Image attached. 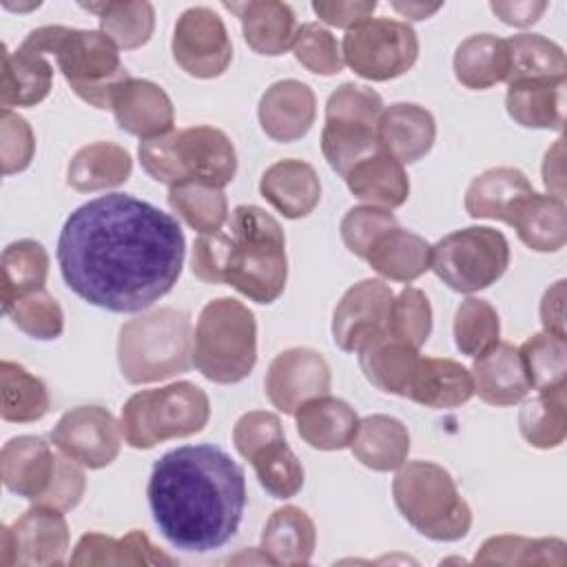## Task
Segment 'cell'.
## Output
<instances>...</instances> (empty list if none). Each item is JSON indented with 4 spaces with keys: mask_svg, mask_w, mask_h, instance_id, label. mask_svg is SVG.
Wrapping results in <instances>:
<instances>
[{
    "mask_svg": "<svg viewBox=\"0 0 567 567\" xmlns=\"http://www.w3.org/2000/svg\"><path fill=\"white\" fill-rule=\"evenodd\" d=\"M277 439H286V436H284L279 416L272 412H264V410L246 412L237 419V423L233 427L235 450L246 461H250L255 452H259L261 447H266L268 443H272Z\"/></svg>",
    "mask_w": 567,
    "mask_h": 567,
    "instance_id": "obj_54",
    "label": "cell"
},
{
    "mask_svg": "<svg viewBox=\"0 0 567 567\" xmlns=\"http://www.w3.org/2000/svg\"><path fill=\"white\" fill-rule=\"evenodd\" d=\"M392 7H394L401 16L410 18V20H423V18L432 16L434 11H439L443 4H441V2H436V4H423V2H408V4H403V2H394Z\"/></svg>",
    "mask_w": 567,
    "mask_h": 567,
    "instance_id": "obj_60",
    "label": "cell"
},
{
    "mask_svg": "<svg viewBox=\"0 0 567 567\" xmlns=\"http://www.w3.org/2000/svg\"><path fill=\"white\" fill-rule=\"evenodd\" d=\"M82 7L97 16L100 31L117 49H140L153 35L155 9L151 2H97Z\"/></svg>",
    "mask_w": 567,
    "mask_h": 567,
    "instance_id": "obj_44",
    "label": "cell"
},
{
    "mask_svg": "<svg viewBox=\"0 0 567 567\" xmlns=\"http://www.w3.org/2000/svg\"><path fill=\"white\" fill-rule=\"evenodd\" d=\"M259 485L279 501L292 498L303 487V467L286 439H277L250 458Z\"/></svg>",
    "mask_w": 567,
    "mask_h": 567,
    "instance_id": "obj_47",
    "label": "cell"
},
{
    "mask_svg": "<svg viewBox=\"0 0 567 567\" xmlns=\"http://www.w3.org/2000/svg\"><path fill=\"white\" fill-rule=\"evenodd\" d=\"M122 436V425L106 408L78 405L60 416L51 443L82 467L102 470L117 458Z\"/></svg>",
    "mask_w": 567,
    "mask_h": 567,
    "instance_id": "obj_14",
    "label": "cell"
},
{
    "mask_svg": "<svg viewBox=\"0 0 567 567\" xmlns=\"http://www.w3.org/2000/svg\"><path fill=\"white\" fill-rule=\"evenodd\" d=\"M257 363V321L241 301H208L193 334V365L213 383L244 381Z\"/></svg>",
    "mask_w": 567,
    "mask_h": 567,
    "instance_id": "obj_7",
    "label": "cell"
},
{
    "mask_svg": "<svg viewBox=\"0 0 567 567\" xmlns=\"http://www.w3.org/2000/svg\"><path fill=\"white\" fill-rule=\"evenodd\" d=\"M567 545L560 538H527L498 534L487 538L474 556L476 565H558L567 563Z\"/></svg>",
    "mask_w": 567,
    "mask_h": 567,
    "instance_id": "obj_41",
    "label": "cell"
},
{
    "mask_svg": "<svg viewBox=\"0 0 567 567\" xmlns=\"http://www.w3.org/2000/svg\"><path fill=\"white\" fill-rule=\"evenodd\" d=\"M315 523L295 505L275 509L261 532V554L270 565H306L315 554Z\"/></svg>",
    "mask_w": 567,
    "mask_h": 567,
    "instance_id": "obj_32",
    "label": "cell"
},
{
    "mask_svg": "<svg viewBox=\"0 0 567 567\" xmlns=\"http://www.w3.org/2000/svg\"><path fill=\"white\" fill-rule=\"evenodd\" d=\"M292 53L299 64L317 75H334L343 69V55L337 38L317 22L297 27Z\"/></svg>",
    "mask_w": 567,
    "mask_h": 567,
    "instance_id": "obj_50",
    "label": "cell"
},
{
    "mask_svg": "<svg viewBox=\"0 0 567 567\" xmlns=\"http://www.w3.org/2000/svg\"><path fill=\"white\" fill-rule=\"evenodd\" d=\"M565 279L549 286L540 301V323L545 332L565 337Z\"/></svg>",
    "mask_w": 567,
    "mask_h": 567,
    "instance_id": "obj_58",
    "label": "cell"
},
{
    "mask_svg": "<svg viewBox=\"0 0 567 567\" xmlns=\"http://www.w3.org/2000/svg\"><path fill=\"white\" fill-rule=\"evenodd\" d=\"M168 206L199 235L217 233L228 221L224 190L204 182H182L171 186Z\"/></svg>",
    "mask_w": 567,
    "mask_h": 567,
    "instance_id": "obj_45",
    "label": "cell"
},
{
    "mask_svg": "<svg viewBox=\"0 0 567 567\" xmlns=\"http://www.w3.org/2000/svg\"><path fill=\"white\" fill-rule=\"evenodd\" d=\"M489 9L509 27H529L538 22L543 11L547 9V2L543 0H514V2H489Z\"/></svg>",
    "mask_w": 567,
    "mask_h": 567,
    "instance_id": "obj_57",
    "label": "cell"
},
{
    "mask_svg": "<svg viewBox=\"0 0 567 567\" xmlns=\"http://www.w3.org/2000/svg\"><path fill=\"white\" fill-rule=\"evenodd\" d=\"M84 489H86V476L82 465L60 452L55 454V472L40 505L69 512L82 501Z\"/></svg>",
    "mask_w": 567,
    "mask_h": 567,
    "instance_id": "obj_55",
    "label": "cell"
},
{
    "mask_svg": "<svg viewBox=\"0 0 567 567\" xmlns=\"http://www.w3.org/2000/svg\"><path fill=\"white\" fill-rule=\"evenodd\" d=\"M49 275V252L35 239H20L2 250V308L18 297L42 290Z\"/></svg>",
    "mask_w": 567,
    "mask_h": 567,
    "instance_id": "obj_42",
    "label": "cell"
},
{
    "mask_svg": "<svg viewBox=\"0 0 567 567\" xmlns=\"http://www.w3.org/2000/svg\"><path fill=\"white\" fill-rule=\"evenodd\" d=\"M0 470L9 492L40 503L55 472V452L40 436H13L2 445Z\"/></svg>",
    "mask_w": 567,
    "mask_h": 567,
    "instance_id": "obj_20",
    "label": "cell"
},
{
    "mask_svg": "<svg viewBox=\"0 0 567 567\" xmlns=\"http://www.w3.org/2000/svg\"><path fill=\"white\" fill-rule=\"evenodd\" d=\"M233 11L244 31L246 44L259 55H281L292 49L297 33V18L286 2L277 0H248V2H224Z\"/></svg>",
    "mask_w": 567,
    "mask_h": 567,
    "instance_id": "obj_23",
    "label": "cell"
},
{
    "mask_svg": "<svg viewBox=\"0 0 567 567\" xmlns=\"http://www.w3.org/2000/svg\"><path fill=\"white\" fill-rule=\"evenodd\" d=\"M341 55L343 64L359 78L385 82L414 66L419 58V38L408 22L365 18L346 31Z\"/></svg>",
    "mask_w": 567,
    "mask_h": 567,
    "instance_id": "obj_11",
    "label": "cell"
},
{
    "mask_svg": "<svg viewBox=\"0 0 567 567\" xmlns=\"http://www.w3.org/2000/svg\"><path fill=\"white\" fill-rule=\"evenodd\" d=\"M177 560L164 554L159 547L151 543V538L140 532L131 529L122 538H113L100 532L84 534L73 554L71 565H102V567H122V565H175Z\"/></svg>",
    "mask_w": 567,
    "mask_h": 567,
    "instance_id": "obj_30",
    "label": "cell"
},
{
    "mask_svg": "<svg viewBox=\"0 0 567 567\" xmlns=\"http://www.w3.org/2000/svg\"><path fill=\"white\" fill-rule=\"evenodd\" d=\"M261 131L275 142L301 140L317 115V97L306 82L279 80L270 84L257 106Z\"/></svg>",
    "mask_w": 567,
    "mask_h": 567,
    "instance_id": "obj_19",
    "label": "cell"
},
{
    "mask_svg": "<svg viewBox=\"0 0 567 567\" xmlns=\"http://www.w3.org/2000/svg\"><path fill=\"white\" fill-rule=\"evenodd\" d=\"M133 171L128 151L115 142L82 146L69 162L66 182L78 193H95L124 184Z\"/></svg>",
    "mask_w": 567,
    "mask_h": 567,
    "instance_id": "obj_37",
    "label": "cell"
},
{
    "mask_svg": "<svg viewBox=\"0 0 567 567\" xmlns=\"http://www.w3.org/2000/svg\"><path fill=\"white\" fill-rule=\"evenodd\" d=\"M501 321L494 306L481 297H467L461 301L454 315V343L456 348L476 359L498 343Z\"/></svg>",
    "mask_w": 567,
    "mask_h": 567,
    "instance_id": "obj_48",
    "label": "cell"
},
{
    "mask_svg": "<svg viewBox=\"0 0 567 567\" xmlns=\"http://www.w3.org/2000/svg\"><path fill=\"white\" fill-rule=\"evenodd\" d=\"M534 188L523 171L514 166H494L483 171L465 190V210L474 219H494L509 224L516 206Z\"/></svg>",
    "mask_w": 567,
    "mask_h": 567,
    "instance_id": "obj_26",
    "label": "cell"
},
{
    "mask_svg": "<svg viewBox=\"0 0 567 567\" xmlns=\"http://www.w3.org/2000/svg\"><path fill=\"white\" fill-rule=\"evenodd\" d=\"M175 164L182 182H204L224 188L237 173V153L230 137L215 126L173 131Z\"/></svg>",
    "mask_w": 567,
    "mask_h": 567,
    "instance_id": "obj_16",
    "label": "cell"
},
{
    "mask_svg": "<svg viewBox=\"0 0 567 567\" xmlns=\"http://www.w3.org/2000/svg\"><path fill=\"white\" fill-rule=\"evenodd\" d=\"M146 496L155 525L173 547L206 554L237 534L246 507V476L213 443L182 445L155 461Z\"/></svg>",
    "mask_w": 567,
    "mask_h": 567,
    "instance_id": "obj_2",
    "label": "cell"
},
{
    "mask_svg": "<svg viewBox=\"0 0 567 567\" xmlns=\"http://www.w3.org/2000/svg\"><path fill=\"white\" fill-rule=\"evenodd\" d=\"M509 266L505 235L489 226L454 230L432 246L430 268L454 292L472 295L498 281Z\"/></svg>",
    "mask_w": 567,
    "mask_h": 567,
    "instance_id": "obj_10",
    "label": "cell"
},
{
    "mask_svg": "<svg viewBox=\"0 0 567 567\" xmlns=\"http://www.w3.org/2000/svg\"><path fill=\"white\" fill-rule=\"evenodd\" d=\"M261 197L288 219L306 217L321 199L317 171L301 159H279L259 179Z\"/></svg>",
    "mask_w": 567,
    "mask_h": 567,
    "instance_id": "obj_22",
    "label": "cell"
},
{
    "mask_svg": "<svg viewBox=\"0 0 567 567\" xmlns=\"http://www.w3.org/2000/svg\"><path fill=\"white\" fill-rule=\"evenodd\" d=\"M394 292L381 279H363L346 290L332 315V339L343 352H357L363 343L388 330Z\"/></svg>",
    "mask_w": 567,
    "mask_h": 567,
    "instance_id": "obj_15",
    "label": "cell"
},
{
    "mask_svg": "<svg viewBox=\"0 0 567 567\" xmlns=\"http://www.w3.org/2000/svg\"><path fill=\"white\" fill-rule=\"evenodd\" d=\"M2 310L18 330L40 341L58 339L64 330V312L47 288L18 297Z\"/></svg>",
    "mask_w": 567,
    "mask_h": 567,
    "instance_id": "obj_49",
    "label": "cell"
},
{
    "mask_svg": "<svg viewBox=\"0 0 567 567\" xmlns=\"http://www.w3.org/2000/svg\"><path fill=\"white\" fill-rule=\"evenodd\" d=\"M365 259L381 277L410 284L430 270L432 246L421 235L394 226L372 244Z\"/></svg>",
    "mask_w": 567,
    "mask_h": 567,
    "instance_id": "obj_36",
    "label": "cell"
},
{
    "mask_svg": "<svg viewBox=\"0 0 567 567\" xmlns=\"http://www.w3.org/2000/svg\"><path fill=\"white\" fill-rule=\"evenodd\" d=\"M388 330L414 348L427 341L432 332V308L423 290L408 286L394 297Z\"/></svg>",
    "mask_w": 567,
    "mask_h": 567,
    "instance_id": "obj_51",
    "label": "cell"
},
{
    "mask_svg": "<svg viewBox=\"0 0 567 567\" xmlns=\"http://www.w3.org/2000/svg\"><path fill=\"white\" fill-rule=\"evenodd\" d=\"M472 394L474 383L465 365L454 359L421 357L405 399L432 410H447L467 403Z\"/></svg>",
    "mask_w": 567,
    "mask_h": 567,
    "instance_id": "obj_27",
    "label": "cell"
},
{
    "mask_svg": "<svg viewBox=\"0 0 567 567\" xmlns=\"http://www.w3.org/2000/svg\"><path fill=\"white\" fill-rule=\"evenodd\" d=\"M117 363L133 385L188 372L193 365L190 315L166 306L128 319L120 328Z\"/></svg>",
    "mask_w": 567,
    "mask_h": 567,
    "instance_id": "obj_5",
    "label": "cell"
},
{
    "mask_svg": "<svg viewBox=\"0 0 567 567\" xmlns=\"http://www.w3.org/2000/svg\"><path fill=\"white\" fill-rule=\"evenodd\" d=\"M359 365L365 379L385 394L405 396L419 365V348L394 337L390 330L377 334L359 350Z\"/></svg>",
    "mask_w": 567,
    "mask_h": 567,
    "instance_id": "obj_25",
    "label": "cell"
},
{
    "mask_svg": "<svg viewBox=\"0 0 567 567\" xmlns=\"http://www.w3.org/2000/svg\"><path fill=\"white\" fill-rule=\"evenodd\" d=\"M69 549V525L62 509L33 503L13 525L0 532L2 567H55Z\"/></svg>",
    "mask_w": 567,
    "mask_h": 567,
    "instance_id": "obj_12",
    "label": "cell"
},
{
    "mask_svg": "<svg viewBox=\"0 0 567 567\" xmlns=\"http://www.w3.org/2000/svg\"><path fill=\"white\" fill-rule=\"evenodd\" d=\"M51 86L53 66L42 53L29 51L24 47H18L16 51L2 47V109L35 106L49 95Z\"/></svg>",
    "mask_w": 567,
    "mask_h": 567,
    "instance_id": "obj_33",
    "label": "cell"
},
{
    "mask_svg": "<svg viewBox=\"0 0 567 567\" xmlns=\"http://www.w3.org/2000/svg\"><path fill=\"white\" fill-rule=\"evenodd\" d=\"M472 383L474 394L489 405H514L520 403L532 385L527 381L518 348L512 343H496L487 352L478 354L472 363Z\"/></svg>",
    "mask_w": 567,
    "mask_h": 567,
    "instance_id": "obj_21",
    "label": "cell"
},
{
    "mask_svg": "<svg viewBox=\"0 0 567 567\" xmlns=\"http://www.w3.org/2000/svg\"><path fill=\"white\" fill-rule=\"evenodd\" d=\"M509 71L505 82L523 80H567L565 51L540 33H518L505 40Z\"/></svg>",
    "mask_w": 567,
    "mask_h": 567,
    "instance_id": "obj_39",
    "label": "cell"
},
{
    "mask_svg": "<svg viewBox=\"0 0 567 567\" xmlns=\"http://www.w3.org/2000/svg\"><path fill=\"white\" fill-rule=\"evenodd\" d=\"M2 383V408L0 414L9 423H33L40 421L49 408L51 399L47 385L31 374L24 365L13 361L0 363Z\"/></svg>",
    "mask_w": 567,
    "mask_h": 567,
    "instance_id": "obj_43",
    "label": "cell"
},
{
    "mask_svg": "<svg viewBox=\"0 0 567 567\" xmlns=\"http://www.w3.org/2000/svg\"><path fill=\"white\" fill-rule=\"evenodd\" d=\"M377 9L374 0H337V2H328V0H317L312 2V11L319 16L321 22L330 24V27H339V29H352L354 24H359L365 18H372Z\"/></svg>",
    "mask_w": 567,
    "mask_h": 567,
    "instance_id": "obj_56",
    "label": "cell"
},
{
    "mask_svg": "<svg viewBox=\"0 0 567 567\" xmlns=\"http://www.w3.org/2000/svg\"><path fill=\"white\" fill-rule=\"evenodd\" d=\"M299 436L315 450L334 452L350 445L359 416L343 399L321 394L301 403L295 412Z\"/></svg>",
    "mask_w": 567,
    "mask_h": 567,
    "instance_id": "obj_28",
    "label": "cell"
},
{
    "mask_svg": "<svg viewBox=\"0 0 567 567\" xmlns=\"http://www.w3.org/2000/svg\"><path fill=\"white\" fill-rule=\"evenodd\" d=\"M563 137L556 140V144L545 153L543 159V184L547 188V195H554L558 199H565V173H563V159H565V146Z\"/></svg>",
    "mask_w": 567,
    "mask_h": 567,
    "instance_id": "obj_59",
    "label": "cell"
},
{
    "mask_svg": "<svg viewBox=\"0 0 567 567\" xmlns=\"http://www.w3.org/2000/svg\"><path fill=\"white\" fill-rule=\"evenodd\" d=\"M527 381L534 390L547 392L567 385V343L565 337L551 332H538L529 337L520 348Z\"/></svg>",
    "mask_w": 567,
    "mask_h": 567,
    "instance_id": "obj_46",
    "label": "cell"
},
{
    "mask_svg": "<svg viewBox=\"0 0 567 567\" xmlns=\"http://www.w3.org/2000/svg\"><path fill=\"white\" fill-rule=\"evenodd\" d=\"M228 226L199 235L190 268L204 284H226L257 303L281 297L288 279L286 237L281 224L259 206H237Z\"/></svg>",
    "mask_w": 567,
    "mask_h": 567,
    "instance_id": "obj_3",
    "label": "cell"
},
{
    "mask_svg": "<svg viewBox=\"0 0 567 567\" xmlns=\"http://www.w3.org/2000/svg\"><path fill=\"white\" fill-rule=\"evenodd\" d=\"M171 51L182 71L202 80L219 78L233 60L226 24L208 7H190L177 18Z\"/></svg>",
    "mask_w": 567,
    "mask_h": 567,
    "instance_id": "obj_13",
    "label": "cell"
},
{
    "mask_svg": "<svg viewBox=\"0 0 567 567\" xmlns=\"http://www.w3.org/2000/svg\"><path fill=\"white\" fill-rule=\"evenodd\" d=\"M507 115L525 128H554L565 124V80H523L507 84Z\"/></svg>",
    "mask_w": 567,
    "mask_h": 567,
    "instance_id": "obj_34",
    "label": "cell"
},
{
    "mask_svg": "<svg viewBox=\"0 0 567 567\" xmlns=\"http://www.w3.org/2000/svg\"><path fill=\"white\" fill-rule=\"evenodd\" d=\"M111 111L122 131L142 140L166 135L175 124V109L166 91L142 78H128L117 86Z\"/></svg>",
    "mask_w": 567,
    "mask_h": 567,
    "instance_id": "obj_18",
    "label": "cell"
},
{
    "mask_svg": "<svg viewBox=\"0 0 567 567\" xmlns=\"http://www.w3.org/2000/svg\"><path fill=\"white\" fill-rule=\"evenodd\" d=\"M509 226L518 239L536 252H556L567 241V208L565 199L554 195L532 193L514 210Z\"/></svg>",
    "mask_w": 567,
    "mask_h": 567,
    "instance_id": "obj_35",
    "label": "cell"
},
{
    "mask_svg": "<svg viewBox=\"0 0 567 567\" xmlns=\"http://www.w3.org/2000/svg\"><path fill=\"white\" fill-rule=\"evenodd\" d=\"M392 496L401 516L430 540H461L472 527V509L452 474L432 461L403 463L392 481Z\"/></svg>",
    "mask_w": 567,
    "mask_h": 567,
    "instance_id": "obj_6",
    "label": "cell"
},
{
    "mask_svg": "<svg viewBox=\"0 0 567 567\" xmlns=\"http://www.w3.org/2000/svg\"><path fill=\"white\" fill-rule=\"evenodd\" d=\"M383 109L381 95L370 86L346 82L332 91L326 102L321 151L334 173L346 177L352 166L383 148L379 142Z\"/></svg>",
    "mask_w": 567,
    "mask_h": 567,
    "instance_id": "obj_9",
    "label": "cell"
},
{
    "mask_svg": "<svg viewBox=\"0 0 567 567\" xmlns=\"http://www.w3.org/2000/svg\"><path fill=\"white\" fill-rule=\"evenodd\" d=\"M343 179L350 193L368 206L392 210L403 206L410 195V179L403 164L385 148L361 159Z\"/></svg>",
    "mask_w": 567,
    "mask_h": 567,
    "instance_id": "obj_29",
    "label": "cell"
},
{
    "mask_svg": "<svg viewBox=\"0 0 567 567\" xmlns=\"http://www.w3.org/2000/svg\"><path fill=\"white\" fill-rule=\"evenodd\" d=\"M523 439L538 450H554L567 436V385L538 392L518 410Z\"/></svg>",
    "mask_w": 567,
    "mask_h": 567,
    "instance_id": "obj_40",
    "label": "cell"
},
{
    "mask_svg": "<svg viewBox=\"0 0 567 567\" xmlns=\"http://www.w3.org/2000/svg\"><path fill=\"white\" fill-rule=\"evenodd\" d=\"M210 416L206 392L190 381L135 392L122 408V434L135 450L202 432Z\"/></svg>",
    "mask_w": 567,
    "mask_h": 567,
    "instance_id": "obj_8",
    "label": "cell"
},
{
    "mask_svg": "<svg viewBox=\"0 0 567 567\" xmlns=\"http://www.w3.org/2000/svg\"><path fill=\"white\" fill-rule=\"evenodd\" d=\"M35 153V135L31 124L13 113L11 109H2L0 113V162L2 173L13 175L24 171Z\"/></svg>",
    "mask_w": 567,
    "mask_h": 567,
    "instance_id": "obj_53",
    "label": "cell"
},
{
    "mask_svg": "<svg viewBox=\"0 0 567 567\" xmlns=\"http://www.w3.org/2000/svg\"><path fill=\"white\" fill-rule=\"evenodd\" d=\"M399 226L396 224V217L388 210V208H379V206H354L350 208L341 224H339V230H341V239L346 244V248L365 259L372 244L390 228Z\"/></svg>",
    "mask_w": 567,
    "mask_h": 567,
    "instance_id": "obj_52",
    "label": "cell"
},
{
    "mask_svg": "<svg viewBox=\"0 0 567 567\" xmlns=\"http://www.w3.org/2000/svg\"><path fill=\"white\" fill-rule=\"evenodd\" d=\"M264 390L279 412L295 414L297 408L308 399L328 394L330 365L317 350H284L270 361L264 379Z\"/></svg>",
    "mask_w": 567,
    "mask_h": 567,
    "instance_id": "obj_17",
    "label": "cell"
},
{
    "mask_svg": "<svg viewBox=\"0 0 567 567\" xmlns=\"http://www.w3.org/2000/svg\"><path fill=\"white\" fill-rule=\"evenodd\" d=\"M186 241L177 219L126 193L78 206L58 237L64 284L109 312H142L173 290Z\"/></svg>",
    "mask_w": 567,
    "mask_h": 567,
    "instance_id": "obj_1",
    "label": "cell"
},
{
    "mask_svg": "<svg viewBox=\"0 0 567 567\" xmlns=\"http://www.w3.org/2000/svg\"><path fill=\"white\" fill-rule=\"evenodd\" d=\"M20 47L51 53L71 91L95 109H111L113 93L131 78L117 47L95 29L47 24L29 31Z\"/></svg>",
    "mask_w": 567,
    "mask_h": 567,
    "instance_id": "obj_4",
    "label": "cell"
},
{
    "mask_svg": "<svg viewBox=\"0 0 567 567\" xmlns=\"http://www.w3.org/2000/svg\"><path fill=\"white\" fill-rule=\"evenodd\" d=\"M348 447L361 465L374 472H392L408 461L410 434L399 419L388 414H370L359 421L354 439Z\"/></svg>",
    "mask_w": 567,
    "mask_h": 567,
    "instance_id": "obj_31",
    "label": "cell"
},
{
    "mask_svg": "<svg viewBox=\"0 0 567 567\" xmlns=\"http://www.w3.org/2000/svg\"><path fill=\"white\" fill-rule=\"evenodd\" d=\"M507 71V42L492 33L470 35L454 51V75L467 89L483 91L498 82H505Z\"/></svg>",
    "mask_w": 567,
    "mask_h": 567,
    "instance_id": "obj_38",
    "label": "cell"
},
{
    "mask_svg": "<svg viewBox=\"0 0 567 567\" xmlns=\"http://www.w3.org/2000/svg\"><path fill=\"white\" fill-rule=\"evenodd\" d=\"M436 137L432 113L414 102H396L383 109L379 120L381 146L403 166L425 157Z\"/></svg>",
    "mask_w": 567,
    "mask_h": 567,
    "instance_id": "obj_24",
    "label": "cell"
}]
</instances>
